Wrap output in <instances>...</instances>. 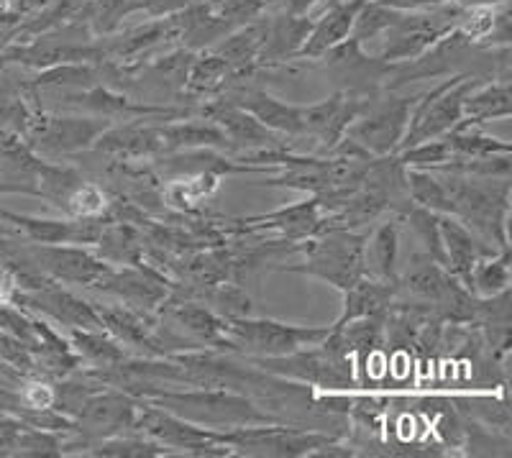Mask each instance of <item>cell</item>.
I'll return each instance as SVG.
<instances>
[{
  "label": "cell",
  "mask_w": 512,
  "mask_h": 458,
  "mask_svg": "<svg viewBox=\"0 0 512 458\" xmlns=\"http://www.w3.org/2000/svg\"><path fill=\"white\" fill-rule=\"evenodd\" d=\"M128 395L141 397L152 405L175 412L182 420L213 430L241 428V425H269L280 420L256 405L251 397L226 387H192L169 389L157 384H134Z\"/></svg>",
  "instance_id": "cell-1"
},
{
  "label": "cell",
  "mask_w": 512,
  "mask_h": 458,
  "mask_svg": "<svg viewBox=\"0 0 512 458\" xmlns=\"http://www.w3.org/2000/svg\"><path fill=\"white\" fill-rule=\"evenodd\" d=\"M454 215L464 226L472 228L489 246L510 249L507 221H510V177H461L441 174Z\"/></svg>",
  "instance_id": "cell-2"
},
{
  "label": "cell",
  "mask_w": 512,
  "mask_h": 458,
  "mask_svg": "<svg viewBox=\"0 0 512 458\" xmlns=\"http://www.w3.org/2000/svg\"><path fill=\"white\" fill-rule=\"evenodd\" d=\"M367 236L369 233L346 231V228H328L318 236L300 241L297 254H303L305 259L292 267H280V272L305 274L328 282L341 292L349 290L361 277H367V261H364Z\"/></svg>",
  "instance_id": "cell-3"
},
{
  "label": "cell",
  "mask_w": 512,
  "mask_h": 458,
  "mask_svg": "<svg viewBox=\"0 0 512 458\" xmlns=\"http://www.w3.org/2000/svg\"><path fill=\"white\" fill-rule=\"evenodd\" d=\"M226 320V351L246 359H272L297 348L313 346L328 336L331 325H292L269 318H223Z\"/></svg>",
  "instance_id": "cell-4"
},
{
  "label": "cell",
  "mask_w": 512,
  "mask_h": 458,
  "mask_svg": "<svg viewBox=\"0 0 512 458\" xmlns=\"http://www.w3.org/2000/svg\"><path fill=\"white\" fill-rule=\"evenodd\" d=\"M131 433L146 435L157 441L159 446L169 448V451L182 453V456H236L226 443H218V430L203 428L190 420H182L175 412L164 410V407L152 405L139 397V407H136V420Z\"/></svg>",
  "instance_id": "cell-5"
},
{
  "label": "cell",
  "mask_w": 512,
  "mask_h": 458,
  "mask_svg": "<svg viewBox=\"0 0 512 458\" xmlns=\"http://www.w3.org/2000/svg\"><path fill=\"white\" fill-rule=\"evenodd\" d=\"M333 441H338V438L331 433L282 423L241 425V428L218 430V443H226L236 456H313L318 448L328 446Z\"/></svg>",
  "instance_id": "cell-6"
},
{
  "label": "cell",
  "mask_w": 512,
  "mask_h": 458,
  "mask_svg": "<svg viewBox=\"0 0 512 458\" xmlns=\"http://www.w3.org/2000/svg\"><path fill=\"white\" fill-rule=\"evenodd\" d=\"M136 407H139V397L128 395L123 389H98L72 418V441H62V456H67L70 448H82L85 453L93 443L113 438V435L131 433Z\"/></svg>",
  "instance_id": "cell-7"
},
{
  "label": "cell",
  "mask_w": 512,
  "mask_h": 458,
  "mask_svg": "<svg viewBox=\"0 0 512 458\" xmlns=\"http://www.w3.org/2000/svg\"><path fill=\"white\" fill-rule=\"evenodd\" d=\"M479 87V80L474 75H456L446 80L443 85L433 87L431 93L418 95L410 113L408 131L405 139L400 141V149L420 144V141L441 139L451 128H456L464 118V98Z\"/></svg>",
  "instance_id": "cell-8"
},
{
  "label": "cell",
  "mask_w": 512,
  "mask_h": 458,
  "mask_svg": "<svg viewBox=\"0 0 512 458\" xmlns=\"http://www.w3.org/2000/svg\"><path fill=\"white\" fill-rule=\"evenodd\" d=\"M108 126H113V121L108 118L88 116V113L64 116L59 111H41L39 108L24 141L41 159L72 157V154L93 149L95 139Z\"/></svg>",
  "instance_id": "cell-9"
},
{
  "label": "cell",
  "mask_w": 512,
  "mask_h": 458,
  "mask_svg": "<svg viewBox=\"0 0 512 458\" xmlns=\"http://www.w3.org/2000/svg\"><path fill=\"white\" fill-rule=\"evenodd\" d=\"M415 100H418V95H413V98L387 100L374 95L372 103L364 108V113L351 123L346 136L351 141H356L364 151H369L372 157H390V154H397L400 141L405 139V131H408Z\"/></svg>",
  "instance_id": "cell-10"
},
{
  "label": "cell",
  "mask_w": 512,
  "mask_h": 458,
  "mask_svg": "<svg viewBox=\"0 0 512 458\" xmlns=\"http://www.w3.org/2000/svg\"><path fill=\"white\" fill-rule=\"evenodd\" d=\"M24 249L26 256L31 259V264H34L44 277L54 279L59 285H75L93 290L113 267V264L103 261L95 251L85 249V246L29 244L24 246Z\"/></svg>",
  "instance_id": "cell-11"
},
{
  "label": "cell",
  "mask_w": 512,
  "mask_h": 458,
  "mask_svg": "<svg viewBox=\"0 0 512 458\" xmlns=\"http://www.w3.org/2000/svg\"><path fill=\"white\" fill-rule=\"evenodd\" d=\"M11 305L29 310V313L41 315V318L52 320V323L70 328H85V331H103L100 315L95 310L93 300H82L80 295L70 292L59 282L49 279L47 285L39 290H18L11 295Z\"/></svg>",
  "instance_id": "cell-12"
},
{
  "label": "cell",
  "mask_w": 512,
  "mask_h": 458,
  "mask_svg": "<svg viewBox=\"0 0 512 458\" xmlns=\"http://www.w3.org/2000/svg\"><path fill=\"white\" fill-rule=\"evenodd\" d=\"M320 226H323V213H320V205L315 200V195H310V200L272 210V213L231 218V221H226V226L221 231L226 236H251V233L256 236V233L272 231L280 236V241L297 244V241L318 236Z\"/></svg>",
  "instance_id": "cell-13"
},
{
  "label": "cell",
  "mask_w": 512,
  "mask_h": 458,
  "mask_svg": "<svg viewBox=\"0 0 512 458\" xmlns=\"http://www.w3.org/2000/svg\"><path fill=\"white\" fill-rule=\"evenodd\" d=\"M0 221L6 228L21 233L29 244L54 246V244H75V246H95L105 223L111 221L108 213L93 215V218H34V215L11 213V210H0Z\"/></svg>",
  "instance_id": "cell-14"
},
{
  "label": "cell",
  "mask_w": 512,
  "mask_h": 458,
  "mask_svg": "<svg viewBox=\"0 0 512 458\" xmlns=\"http://www.w3.org/2000/svg\"><path fill=\"white\" fill-rule=\"evenodd\" d=\"M195 116L208 118L221 128L226 139L231 141V149H241L246 154L251 151H272V149H287L285 136L274 134L264 126L262 121H256L249 111H244L241 105L231 103L228 98H213L195 108Z\"/></svg>",
  "instance_id": "cell-15"
},
{
  "label": "cell",
  "mask_w": 512,
  "mask_h": 458,
  "mask_svg": "<svg viewBox=\"0 0 512 458\" xmlns=\"http://www.w3.org/2000/svg\"><path fill=\"white\" fill-rule=\"evenodd\" d=\"M149 118H131V121L113 123L95 139L93 151L116 162H139L164 154L162 126L146 123Z\"/></svg>",
  "instance_id": "cell-16"
},
{
  "label": "cell",
  "mask_w": 512,
  "mask_h": 458,
  "mask_svg": "<svg viewBox=\"0 0 512 458\" xmlns=\"http://www.w3.org/2000/svg\"><path fill=\"white\" fill-rule=\"evenodd\" d=\"M218 98H228L231 103L241 105L256 121H262L269 131L285 136V139H305L303 128V105L285 103L274 95L256 90V87H236L231 93H223Z\"/></svg>",
  "instance_id": "cell-17"
},
{
  "label": "cell",
  "mask_w": 512,
  "mask_h": 458,
  "mask_svg": "<svg viewBox=\"0 0 512 458\" xmlns=\"http://www.w3.org/2000/svg\"><path fill=\"white\" fill-rule=\"evenodd\" d=\"M438 226H441V241L443 254H446V272L454 279H459L461 285L469 290V274H472L474 261L482 256L495 254V246H489L487 241L477 236L469 226L456 218V215H438Z\"/></svg>",
  "instance_id": "cell-18"
},
{
  "label": "cell",
  "mask_w": 512,
  "mask_h": 458,
  "mask_svg": "<svg viewBox=\"0 0 512 458\" xmlns=\"http://www.w3.org/2000/svg\"><path fill=\"white\" fill-rule=\"evenodd\" d=\"M395 302V285L379 282L372 277H361L354 287L344 290V310L333 325H346L351 320L369 318V315H387Z\"/></svg>",
  "instance_id": "cell-19"
},
{
  "label": "cell",
  "mask_w": 512,
  "mask_h": 458,
  "mask_svg": "<svg viewBox=\"0 0 512 458\" xmlns=\"http://www.w3.org/2000/svg\"><path fill=\"white\" fill-rule=\"evenodd\" d=\"M146 236L139 226L126 221H108L100 233L95 254L113 267H128V264H141L146 254Z\"/></svg>",
  "instance_id": "cell-20"
},
{
  "label": "cell",
  "mask_w": 512,
  "mask_h": 458,
  "mask_svg": "<svg viewBox=\"0 0 512 458\" xmlns=\"http://www.w3.org/2000/svg\"><path fill=\"white\" fill-rule=\"evenodd\" d=\"M397 256H400V218L379 223L367 236V251H364L367 277L395 285Z\"/></svg>",
  "instance_id": "cell-21"
},
{
  "label": "cell",
  "mask_w": 512,
  "mask_h": 458,
  "mask_svg": "<svg viewBox=\"0 0 512 458\" xmlns=\"http://www.w3.org/2000/svg\"><path fill=\"white\" fill-rule=\"evenodd\" d=\"M67 341L75 348V354L80 356L82 366L88 369H103V366H113L128 356L126 348L108 336L105 331H85V328H70L67 331Z\"/></svg>",
  "instance_id": "cell-22"
},
{
  "label": "cell",
  "mask_w": 512,
  "mask_h": 458,
  "mask_svg": "<svg viewBox=\"0 0 512 458\" xmlns=\"http://www.w3.org/2000/svg\"><path fill=\"white\" fill-rule=\"evenodd\" d=\"M512 116V100L507 82H492V85L474 87L472 93L464 98V123L482 126L487 121Z\"/></svg>",
  "instance_id": "cell-23"
},
{
  "label": "cell",
  "mask_w": 512,
  "mask_h": 458,
  "mask_svg": "<svg viewBox=\"0 0 512 458\" xmlns=\"http://www.w3.org/2000/svg\"><path fill=\"white\" fill-rule=\"evenodd\" d=\"M236 80L231 64L223 57H203L198 62L190 64L185 80V93L190 98H216V95L226 93V87Z\"/></svg>",
  "instance_id": "cell-24"
},
{
  "label": "cell",
  "mask_w": 512,
  "mask_h": 458,
  "mask_svg": "<svg viewBox=\"0 0 512 458\" xmlns=\"http://www.w3.org/2000/svg\"><path fill=\"white\" fill-rule=\"evenodd\" d=\"M36 111H39V108H36L34 100H31L24 82L3 80V85H0V128H3V131H11V134L24 139L26 131L31 128Z\"/></svg>",
  "instance_id": "cell-25"
},
{
  "label": "cell",
  "mask_w": 512,
  "mask_h": 458,
  "mask_svg": "<svg viewBox=\"0 0 512 458\" xmlns=\"http://www.w3.org/2000/svg\"><path fill=\"white\" fill-rule=\"evenodd\" d=\"M510 282V249L495 251V254L474 261L472 274H469V292L477 297H495L510 290Z\"/></svg>",
  "instance_id": "cell-26"
},
{
  "label": "cell",
  "mask_w": 512,
  "mask_h": 458,
  "mask_svg": "<svg viewBox=\"0 0 512 458\" xmlns=\"http://www.w3.org/2000/svg\"><path fill=\"white\" fill-rule=\"evenodd\" d=\"M405 185H408V198L413 205L433 210L438 215H454V205L436 172L405 167Z\"/></svg>",
  "instance_id": "cell-27"
},
{
  "label": "cell",
  "mask_w": 512,
  "mask_h": 458,
  "mask_svg": "<svg viewBox=\"0 0 512 458\" xmlns=\"http://www.w3.org/2000/svg\"><path fill=\"white\" fill-rule=\"evenodd\" d=\"M402 223H408L410 233H413L415 244L420 246L423 254L431 256L436 264L446 267V254H443V241H441V226H438V213L425 210L420 205L410 203L408 208L397 213Z\"/></svg>",
  "instance_id": "cell-28"
},
{
  "label": "cell",
  "mask_w": 512,
  "mask_h": 458,
  "mask_svg": "<svg viewBox=\"0 0 512 458\" xmlns=\"http://www.w3.org/2000/svg\"><path fill=\"white\" fill-rule=\"evenodd\" d=\"M356 11H359V3H351V6L328 13L326 21H320L313 34L305 39V57H320V54H326L328 49L336 47V44H341V39H346L351 24H354Z\"/></svg>",
  "instance_id": "cell-29"
},
{
  "label": "cell",
  "mask_w": 512,
  "mask_h": 458,
  "mask_svg": "<svg viewBox=\"0 0 512 458\" xmlns=\"http://www.w3.org/2000/svg\"><path fill=\"white\" fill-rule=\"evenodd\" d=\"M443 139L451 146V154L456 157H492V154H512V146L505 141L487 136L479 131V126L461 121L459 126L451 128Z\"/></svg>",
  "instance_id": "cell-30"
},
{
  "label": "cell",
  "mask_w": 512,
  "mask_h": 458,
  "mask_svg": "<svg viewBox=\"0 0 512 458\" xmlns=\"http://www.w3.org/2000/svg\"><path fill=\"white\" fill-rule=\"evenodd\" d=\"M85 456H103V458H144V456H175L169 448L159 446L157 441L146 435H113L105 441L93 443L85 451Z\"/></svg>",
  "instance_id": "cell-31"
},
{
  "label": "cell",
  "mask_w": 512,
  "mask_h": 458,
  "mask_svg": "<svg viewBox=\"0 0 512 458\" xmlns=\"http://www.w3.org/2000/svg\"><path fill=\"white\" fill-rule=\"evenodd\" d=\"M108 200L111 198L105 195L103 187L85 180L80 187H75V190L67 195V200H64L59 210H64L70 218H93V215H105Z\"/></svg>",
  "instance_id": "cell-32"
},
{
  "label": "cell",
  "mask_w": 512,
  "mask_h": 458,
  "mask_svg": "<svg viewBox=\"0 0 512 458\" xmlns=\"http://www.w3.org/2000/svg\"><path fill=\"white\" fill-rule=\"evenodd\" d=\"M62 441H64L62 433L34 428V425H24V430H21V435H18L13 456H34V458L62 456Z\"/></svg>",
  "instance_id": "cell-33"
},
{
  "label": "cell",
  "mask_w": 512,
  "mask_h": 458,
  "mask_svg": "<svg viewBox=\"0 0 512 458\" xmlns=\"http://www.w3.org/2000/svg\"><path fill=\"white\" fill-rule=\"evenodd\" d=\"M0 361H6L8 366L18 369V372L26 374V377L41 379L39 366H36V361H34V356H31L29 348L18 341L16 336H11L8 331H3V328H0Z\"/></svg>",
  "instance_id": "cell-34"
},
{
  "label": "cell",
  "mask_w": 512,
  "mask_h": 458,
  "mask_svg": "<svg viewBox=\"0 0 512 458\" xmlns=\"http://www.w3.org/2000/svg\"><path fill=\"white\" fill-rule=\"evenodd\" d=\"M390 24H395V16H392L390 11H384V8H377V6H369L367 11L356 18V41L367 39V36H374L379 29H384V26H390Z\"/></svg>",
  "instance_id": "cell-35"
},
{
  "label": "cell",
  "mask_w": 512,
  "mask_h": 458,
  "mask_svg": "<svg viewBox=\"0 0 512 458\" xmlns=\"http://www.w3.org/2000/svg\"><path fill=\"white\" fill-rule=\"evenodd\" d=\"M26 374H21L18 369L8 366L6 361H0V384H8V387H21L26 382Z\"/></svg>",
  "instance_id": "cell-36"
},
{
  "label": "cell",
  "mask_w": 512,
  "mask_h": 458,
  "mask_svg": "<svg viewBox=\"0 0 512 458\" xmlns=\"http://www.w3.org/2000/svg\"><path fill=\"white\" fill-rule=\"evenodd\" d=\"M310 3H313V0H292V8H295V11H303V8L310 6Z\"/></svg>",
  "instance_id": "cell-37"
},
{
  "label": "cell",
  "mask_w": 512,
  "mask_h": 458,
  "mask_svg": "<svg viewBox=\"0 0 512 458\" xmlns=\"http://www.w3.org/2000/svg\"><path fill=\"white\" fill-rule=\"evenodd\" d=\"M3 80H6V77H3V72H0V85H3Z\"/></svg>",
  "instance_id": "cell-38"
},
{
  "label": "cell",
  "mask_w": 512,
  "mask_h": 458,
  "mask_svg": "<svg viewBox=\"0 0 512 458\" xmlns=\"http://www.w3.org/2000/svg\"><path fill=\"white\" fill-rule=\"evenodd\" d=\"M0 52H3V49H0Z\"/></svg>",
  "instance_id": "cell-39"
}]
</instances>
